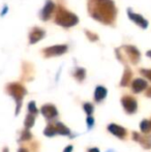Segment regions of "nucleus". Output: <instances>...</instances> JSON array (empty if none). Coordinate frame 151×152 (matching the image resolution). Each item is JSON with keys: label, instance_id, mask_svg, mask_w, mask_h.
<instances>
[{"label": "nucleus", "instance_id": "2eb2a0df", "mask_svg": "<svg viewBox=\"0 0 151 152\" xmlns=\"http://www.w3.org/2000/svg\"><path fill=\"white\" fill-rule=\"evenodd\" d=\"M127 53L129 54V57L131 58V60L133 62H137L140 58V53L138 52V50L133 47H127L126 48Z\"/></svg>", "mask_w": 151, "mask_h": 152}, {"label": "nucleus", "instance_id": "a211bd4d", "mask_svg": "<svg viewBox=\"0 0 151 152\" xmlns=\"http://www.w3.org/2000/svg\"><path fill=\"white\" fill-rule=\"evenodd\" d=\"M140 127H141L142 132H145V134L149 132L150 130H151V123H150V121L143 120V121L141 122V124H140Z\"/></svg>", "mask_w": 151, "mask_h": 152}, {"label": "nucleus", "instance_id": "c85d7f7f", "mask_svg": "<svg viewBox=\"0 0 151 152\" xmlns=\"http://www.w3.org/2000/svg\"><path fill=\"white\" fill-rule=\"evenodd\" d=\"M18 152H29V151L27 150V149H25V148H20Z\"/></svg>", "mask_w": 151, "mask_h": 152}, {"label": "nucleus", "instance_id": "a878e982", "mask_svg": "<svg viewBox=\"0 0 151 152\" xmlns=\"http://www.w3.org/2000/svg\"><path fill=\"white\" fill-rule=\"evenodd\" d=\"M7 12H8V7L5 5V6H4V7H3V10H2V12H1V16H4V15H5Z\"/></svg>", "mask_w": 151, "mask_h": 152}, {"label": "nucleus", "instance_id": "b1692460", "mask_svg": "<svg viewBox=\"0 0 151 152\" xmlns=\"http://www.w3.org/2000/svg\"><path fill=\"white\" fill-rule=\"evenodd\" d=\"M141 74L143 76H145L147 79H149L151 81V69H142L141 70Z\"/></svg>", "mask_w": 151, "mask_h": 152}, {"label": "nucleus", "instance_id": "7c9ffc66", "mask_svg": "<svg viewBox=\"0 0 151 152\" xmlns=\"http://www.w3.org/2000/svg\"><path fill=\"white\" fill-rule=\"evenodd\" d=\"M147 56L151 57V51H149V52H147Z\"/></svg>", "mask_w": 151, "mask_h": 152}, {"label": "nucleus", "instance_id": "0eeeda50", "mask_svg": "<svg viewBox=\"0 0 151 152\" xmlns=\"http://www.w3.org/2000/svg\"><path fill=\"white\" fill-rule=\"evenodd\" d=\"M133 140L141 143V145L144 148H146V149L151 148V137L141 136V134H139L138 132H133Z\"/></svg>", "mask_w": 151, "mask_h": 152}, {"label": "nucleus", "instance_id": "dca6fc26", "mask_svg": "<svg viewBox=\"0 0 151 152\" xmlns=\"http://www.w3.org/2000/svg\"><path fill=\"white\" fill-rule=\"evenodd\" d=\"M34 120H35V118H34V115L33 114H28L26 116V119H25V122H24V124H25V127L27 128V129H29V128H31L33 125H34Z\"/></svg>", "mask_w": 151, "mask_h": 152}, {"label": "nucleus", "instance_id": "bb28decb", "mask_svg": "<svg viewBox=\"0 0 151 152\" xmlns=\"http://www.w3.org/2000/svg\"><path fill=\"white\" fill-rule=\"evenodd\" d=\"M73 151V146H71V145H69V146H67L66 148L64 149V151L63 152H71Z\"/></svg>", "mask_w": 151, "mask_h": 152}, {"label": "nucleus", "instance_id": "4be33fe9", "mask_svg": "<svg viewBox=\"0 0 151 152\" xmlns=\"http://www.w3.org/2000/svg\"><path fill=\"white\" fill-rule=\"evenodd\" d=\"M28 111H29V113H31V114H33V115L37 114L38 111H37L36 104H35L34 102H29V104H28Z\"/></svg>", "mask_w": 151, "mask_h": 152}, {"label": "nucleus", "instance_id": "cd10ccee", "mask_svg": "<svg viewBox=\"0 0 151 152\" xmlns=\"http://www.w3.org/2000/svg\"><path fill=\"white\" fill-rule=\"evenodd\" d=\"M88 152H99V150L97 148H91V149H89Z\"/></svg>", "mask_w": 151, "mask_h": 152}, {"label": "nucleus", "instance_id": "aec40b11", "mask_svg": "<svg viewBox=\"0 0 151 152\" xmlns=\"http://www.w3.org/2000/svg\"><path fill=\"white\" fill-rule=\"evenodd\" d=\"M32 138V134H31V132H29V129H25L22 132V134H21V141H27V140H30V139Z\"/></svg>", "mask_w": 151, "mask_h": 152}, {"label": "nucleus", "instance_id": "393cba45", "mask_svg": "<svg viewBox=\"0 0 151 152\" xmlns=\"http://www.w3.org/2000/svg\"><path fill=\"white\" fill-rule=\"evenodd\" d=\"M86 121H87V124H88L89 127H91V126H92L93 124H94V119H93L91 116H89L88 118H87V120H86Z\"/></svg>", "mask_w": 151, "mask_h": 152}, {"label": "nucleus", "instance_id": "f03ea898", "mask_svg": "<svg viewBox=\"0 0 151 152\" xmlns=\"http://www.w3.org/2000/svg\"><path fill=\"white\" fill-rule=\"evenodd\" d=\"M55 21H56L57 24L61 25L63 27H71L79 22L78 17L76 15L67 12L64 8H59Z\"/></svg>", "mask_w": 151, "mask_h": 152}, {"label": "nucleus", "instance_id": "c756f323", "mask_svg": "<svg viewBox=\"0 0 151 152\" xmlns=\"http://www.w3.org/2000/svg\"><path fill=\"white\" fill-rule=\"evenodd\" d=\"M146 94H147V96H149V97H151V88L148 89L147 92H146Z\"/></svg>", "mask_w": 151, "mask_h": 152}, {"label": "nucleus", "instance_id": "4468645a", "mask_svg": "<svg viewBox=\"0 0 151 152\" xmlns=\"http://www.w3.org/2000/svg\"><path fill=\"white\" fill-rule=\"evenodd\" d=\"M55 127H56L57 134H62V136H69V134H71V130L69 129V127H66V126L63 123H61V122H57V123L55 124Z\"/></svg>", "mask_w": 151, "mask_h": 152}, {"label": "nucleus", "instance_id": "f8f14e48", "mask_svg": "<svg viewBox=\"0 0 151 152\" xmlns=\"http://www.w3.org/2000/svg\"><path fill=\"white\" fill-rule=\"evenodd\" d=\"M128 15H129L131 20H133L136 24H138L140 27H142V28H147L148 22L142 16H140V15H138V14H133V12H128Z\"/></svg>", "mask_w": 151, "mask_h": 152}, {"label": "nucleus", "instance_id": "20e7f679", "mask_svg": "<svg viewBox=\"0 0 151 152\" xmlns=\"http://www.w3.org/2000/svg\"><path fill=\"white\" fill-rule=\"evenodd\" d=\"M121 102H122L124 110L128 114H133V113H135L137 111V102L131 96H124V97H122Z\"/></svg>", "mask_w": 151, "mask_h": 152}, {"label": "nucleus", "instance_id": "ddd939ff", "mask_svg": "<svg viewBox=\"0 0 151 152\" xmlns=\"http://www.w3.org/2000/svg\"><path fill=\"white\" fill-rule=\"evenodd\" d=\"M107 96V89L103 86H98L96 87L95 89V92H94V98L96 102H101L103 100L104 98Z\"/></svg>", "mask_w": 151, "mask_h": 152}, {"label": "nucleus", "instance_id": "2f4dec72", "mask_svg": "<svg viewBox=\"0 0 151 152\" xmlns=\"http://www.w3.org/2000/svg\"><path fill=\"white\" fill-rule=\"evenodd\" d=\"M3 152H8V149L7 148H4L3 149Z\"/></svg>", "mask_w": 151, "mask_h": 152}, {"label": "nucleus", "instance_id": "9b49d317", "mask_svg": "<svg viewBox=\"0 0 151 152\" xmlns=\"http://www.w3.org/2000/svg\"><path fill=\"white\" fill-rule=\"evenodd\" d=\"M133 91L136 92V93H139V92L143 91L144 89L147 88V82L143 79H136L133 82Z\"/></svg>", "mask_w": 151, "mask_h": 152}, {"label": "nucleus", "instance_id": "5701e85b", "mask_svg": "<svg viewBox=\"0 0 151 152\" xmlns=\"http://www.w3.org/2000/svg\"><path fill=\"white\" fill-rule=\"evenodd\" d=\"M84 110H85V112H86V114L91 115L93 112V110H94V108H93V106L91 104L86 102V104H84Z\"/></svg>", "mask_w": 151, "mask_h": 152}, {"label": "nucleus", "instance_id": "412c9836", "mask_svg": "<svg viewBox=\"0 0 151 152\" xmlns=\"http://www.w3.org/2000/svg\"><path fill=\"white\" fill-rule=\"evenodd\" d=\"M75 77L79 81H83L85 78V70L83 68H78L75 72Z\"/></svg>", "mask_w": 151, "mask_h": 152}, {"label": "nucleus", "instance_id": "f3484780", "mask_svg": "<svg viewBox=\"0 0 151 152\" xmlns=\"http://www.w3.org/2000/svg\"><path fill=\"white\" fill-rule=\"evenodd\" d=\"M44 134H46L47 137H53L54 134H56L57 132H56V127H55V125L49 124V125L47 126L46 128H44Z\"/></svg>", "mask_w": 151, "mask_h": 152}, {"label": "nucleus", "instance_id": "9d476101", "mask_svg": "<svg viewBox=\"0 0 151 152\" xmlns=\"http://www.w3.org/2000/svg\"><path fill=\"white\" fill-rule=\"evenodd\" d=\"M44 36V31L40 28H33L32 31L29 34V42L30 44H35L38 40H40Z\"/></svg>", "mask_w": 151, "mask_h": 152}, {"label": "nucleus", "instance_id": "473e14b6", "mask_svg": "<svg viewBox=\"0 0 151 152\" xmlns=\"http://www.w3.org/2000/svg\"><path fill=\"white\" fill-rule=\"evenodd\" d=\"M150 123H151V121H150Z\"/></svg>", "mask_w": 151, "mask_h": 152}, {"label": "nucleus", "instance_id": "f257e3e1", "mask_svg": "<svg viewBox=\"0 0 151 152\" xmlns=\"http://www.w3.org/2000/svg\"><path fill=\"white\" fill-rule=\"evenodd\" d=\"M89 12L93 18L106 24L113 22L116 16L112 0H91L89 2Z\"/></svg>", "mask_w": 151, "mask_h": 152}, {"label": "nucleus", "instance_id": "7ed1b4c3", "mask_svg": "<svg viewBox=\"0 0 151 152\" xmlns=\"http://www.w3.org/2000/svg\"><path fill=\"white\" fill-rule=\"evenodd\" d=\"M7 92L10 95L14 97V99L16 100L17 104V109H16V115L19 114V111L22 106V100L24 95L26 94V89L22 86V85L18 84V83H12L7 86Z\"/></svg>", "mask_w": 151, "mask_h": 152}, {"label": "nucleus", "instance_id": "39448f33", "mask_svg": "<svg viewBox=\"0 0 151 152\" xmlns=\"http://www.w3.org/2000/svg\"><path fill=\"white\" fill-rule=\"evenodd\" d=\"M67 51V46L65 45H61V46H53L50 48H47L44 50V53L47 57H52V56H58Z\"/></svg>", "mask_w": 151, "mask_h": 152}, {"label": "nucleus", "instance_id": "6e6552de", "mask_svg": "<svg viewBox=\"0 0 151 152\" xmlns=\"http://www.w3.org/2000/svg\"><path fill=\"white\" fill-rule=\"evenodd\" d=\"M54 8H55L54 3H53L52 1H50V0H48L46 5H44V8H42V14H40L42 20H48V19H50L51 15H52L53 12H54Z\"/></svg>", "mask_w": 151, "mask_h": 152}, {"label": "nucleus", "instance_id": "1a4fd4ad", "mask_svg": "<svg viewBox=\"0 0 151 152\" xmlns=\"http://www.w3.org/2000/svg\"><path fill=\"white\" fill-rule=\"evenodd\" d=\"M108 129H109L110 132H112V134L120 139H123L126 136V130H125L122 126H119V125H117V124H110V125L108 126Z\"/></svg>", "mask_w": 151, "mask_h": 152}, {"label": "nucleus", "instance_id": "6ab92c4d", "mask_svg": "<svg viewBox=\"0 0 151 152\" xmlns=\"http://www.w3.org/2000/svg\"><path fill=\"white\" fill-rule=\"evenodd\" d=\"M131 72L129 69H126L124 72V75H123V78H122V81H121V85L122 86H126L127 84L129 83V80H131Z\"/></svg>", "mask_w": 151, "mask_h": 152}, {"label": "nucleus", "instance_id": "423d86ee", "mask_svg": "<svg viewBox=\"0 0 151 152\" xmlns=\"http://www.w3.org/2000/svg\"><path fill=\"white\" fill-rule=\"evenodd\" d=\"M40 112H42V114L44 115L47 119H53L58 115L57 109L55 108L53 104H46V106L42 107Z\"/></svg>", "mask_w": 151, "mask_h": 152}]
</instances>
